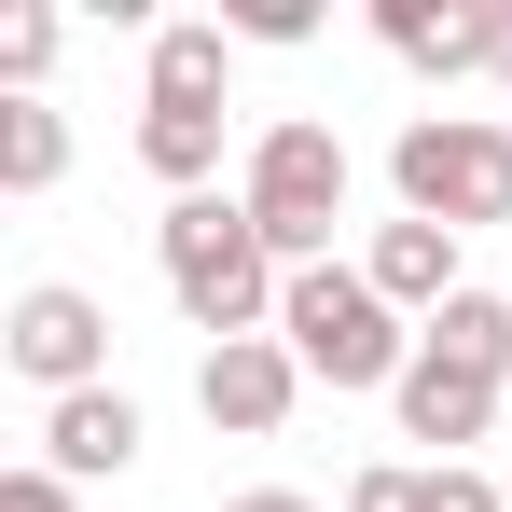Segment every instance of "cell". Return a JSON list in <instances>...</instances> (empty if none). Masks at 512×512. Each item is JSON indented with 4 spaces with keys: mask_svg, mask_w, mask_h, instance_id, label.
<instances>
[{
    "mask_svg": "<svg viewBox=\"0 0 512 512\" xmlns=\"http://www.w3.org/2000/svg\"><path fill=\"white\" fill-rule=\"evenodd\" d=\"M125 457H139V402H125V388H70V402L42 416V471H70V485L125 471Z\"/></svg>",
    "mask_w": 512,
    "mask_h": 512,
    "instance_id": "cell-9",
    "label": "cell"
},
{
    "mask_svg": "<svg viewBox=\"0 0 512 512\" xmlns=\"http://www.w3.org/2000/svg\"><path fill=\"white\" fill-rule=\"evenodd\" d=\"M139 167L167 180V194H208V167H222V111H139Z\"/></svg>",
    "mask_w": 512,
    "mask_h": 512,
    "instance_id": "cell-12",
    "label": "cell"
},
{
    "mask_svg": "<svg viewBox=\"0 0 512 512\" xmlns=\"http://www.w3.org/2000/svg\"><path fill=\"white\" fill-rule=\"evenodd\" d=\"M429 360H457V374H485V388H499V374H512V305H499V291H457V305H443V319H429Z\"/></svg>",
    "mask_w": 512,
    "mask_h": 512,
    "instance_id": "cell-11",
    "label": "cell"
},
{
    "mask_svg": "<svg viewBox=\"0 0 512 512\" xmlns=\"http://www.w3.org/2000/svg\"><path fill=\"white\" fill-rule=\"evenodd\" d=\"M56 70V14H0V84H42Z\"/></svg>",
    "mask_w": 512,
    "mask_h": 512,
    "instance_id": "cell-15",
    "label": "cell"
},
{
    "mask_svg": "<svg viewBox=\"0 0 512 512\" xmlns=\"http://www.w3.org/2000/svg\"><path fill=\"white\" fill-rule=\"evenodd\" d=\"M222 512H319V499H291V485H250V499H222Z\"/></svg>",
    "mask_w": 512,
    "mask_h": 512,
    "instance_id": "cell-19",
    "label": "cell"
},
{
    "mask_svg": "<svg viewBox=\"0 0 512 512\" xmlns=\"http://www.w3.org/2000/svg\"><path fill=\"white\" fill-rule=\"evenodd\" d=\"M236 194H250L263 250H277L291 277H305V263L333 250V222H346V139L291 111V125H263V139H250V180H236Z\"/></svg>",
    "mask_w": 512,
    "mask_h": 512,
    "instance_id": "cell-3",
    "label": "cell"
},
{
    "mask_svg": "<svg viewBox=\"0 0 512 512\" xmlns=\"http://www.w3.org/2000/svg\"><path fill=\"white\" fill-rule=\"evenodd\" d=\"M402 222H443V236H471V222H512V139L499 125H471V111H416L402 125Z\"/></svg>",
    "mask_w": 512,
    "mask_h": 512,
    "instance_id": "cell-4",
    "label": "cell"
},
{
    "mask_svg": "<svg viewBox=\"0 0 512 512\" xmlns=\"http://www.w3.org/2000/svg\"><path fill=\"white\" fill-rule=\"evenodd\" d=\"M236 28H250V42H305L319 14H305V0H236Z\"/></svg>",
    "mask_w": 512,
    "mask_h": 512,
    "instance_id": "cell-17",
    "label": "cell"
},
{
    "mask_svg": "<svg viewBox=\"0 0 512 512\" xmlns=\"http://www.w3.org/2000/svg\"><path fill=\"white\" fill-rule=\"evenodd\" d=\"M360 277H374L388 305H429V319H443V305H457V236H443V222H388V236L360 250Z\"/></svg>",
    "mask_w": 512,
    "mask_h": 512,
    "instance_id": "cell-10",
    "label": "cell"
},
{
    "mask_svg": "<svg viewBox=\"0 0 512 512\" xmlns=\"http://www.w3.org/2000/svg\"><path fill=\"white\" fill-rule=\"evenodd\" d=\"M0 512H70V471H14V485H0Z\"/></svg>",
    "mask_w": 512,
    "mask_h": 512,
    "instance_id": "cell-18",
    "label": "cell"
},
{
    "mask_svg": "<svg viewBox=\"0 0 512 512\" xmlns=\"http://www.w3.org/2000/svg\"><path fill=\"white\" fill-rule=\"evenodd\" d=\"M153 250H167V291H180V319L208 346H236V333H277V250H263V222H250V194H180L167 222H153Z\"/></svg>",
    "mask_w": 512,
    "mask_h": 512,
    "instance_id": "cell-1",
    "label": "cell"
},
{
    "mask_svg": "<svg viewBox=\"0 0 512 512\" xmlns=\"http://www.w3.org/2000/svg\"><path fill=\"white\" fill-rule=\"evenodd\" d=\"M277 346H291L319 388H402V374H416L402 305H388L360 263H305V277L277 291Z\"/></svg>",
    "mask_w": 512,
    "mask_h": 512,
    "instance_id": "cell-2",
    "label": "cell"
},
{
    "mask_svg": "<svg viewBox=\"0 0 512 512\" xmlns=\"http://www.w3.org/2000/svg\"><path fill=\"white\" fill-rule=\"evenodd\" d=\"M346 512H429V471H360Z\"/></svg>",
    "mask_w": 512,
    "mask_h": 512,
    "instance_id": "cell-16",
    "label": "cell"
},
{
    "mask_svg": "<svg viewBox=\"0 0 512 512\" xmlns=\"http://www.w3.org/2000/svg\"><path fill=\"white\" fill-rule=\"evenodd\" d=\"M499 70H512V0H499Z\"/></svg>",
    "mask_w": 512,
    "mask_h": 512,
    "instance_id": "cell-20",
    "label": "cell"
},
{
    "mask_svg": "<svg viewBox=\"0 0 512 512\" xmlns=\"http://www.w3.org/2000/svg\"><path fill=\"white\" fill-rule=\"evenodd\" d=\"M374 42L402 56V70H499V14H457V0H374Z\"/></svg>",
    "mask_w": 512,
    "mask_h": 512,
    "instance_id": "cell-7",
    "label": "cell"
},
{
    "mask_svg": "<svg viewBox=\"0 0 512 512\" xmlns=\"http://www.w3.org/2000/svg\"><path fill=\"white\" fill-rule=\"evenodd\" d=\"M56 167H70V125H56L42 97H14V111H0V180H14V194H42Z\"/></svg>",
    "mask_w": 512,
    "mask_h": 512,
    "instance_id": "cell-14",
    "label": "cell"
},
{
    "mask_svg": "<svg viewBox=\"0 0 512 512\" xmlns=\"http://www.w3.org/2000/svg\"><path fill=\"white\" fill-rule=\"evenodd\" d=\"M388 402H402V443H443V457L499 429V388H485V374H457V360H429V346H416V374H402Z\"/></svg>",
    "mask_w": 512,
    "mask_h": 512,
    "instance_id": "cell-8",
    "label": "cell"
},
{
    "mask_svg": "<svg viewBox=\"0 0 512 512\" xmlns=\"http://www.w3.org/2000/svg\"><path fill=\"white\" fill-rule=\"evenodd\" d=\"M194 402H208V429H250V443H263V429H277L291 402H305V360H291L277 333H236V346H208Z\"/></svg>",
    "mask_w": 512,
    "mask_h": 512,
    "instance_id": "cell-6",
    "label": "cell"
},
{
    "mask_svg": "<svg viewBox=\"0 0 512 512\" xmlns=\"http://www.w3.org/2000/svg\"><path fill=\"white\" fill-rule=\"evenodd\" d=\"M0 360H14V374H28L42 402L97 388V360H111V319H97V291H70V277L14 291V319H0Z\"/></svg>",
    "mask_w": 512,
    "mask_h": 512,
    "instance_id": "cell-5",
    "label": "cell"
},
{
    "mask_svg": "<svg viewBox=\"0 0 512 512\" xmlns=\"http://www.w3.org/2000/svg\"><path fill=\"white\" fill-rule=\"evenodd\" d=\"M153 111H222V28H153Z\"/></svg>",
    "mask_w": 512,
    "mask_h": 512,
    "instance_id": "cell-13",
    "label": "cell"
}]
</instances>
